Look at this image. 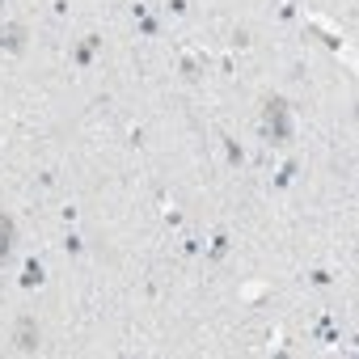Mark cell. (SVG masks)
Returning a JSON list of instances; mask_svg holds the SVG:
<instances>
[{
    "instance_id": "1",
    "label": "cell",
    "mask_w": 359,
    "mask_h": 359,
    "mask_svg": "<svg viewBox=\"0 0 359 359\" xmlns=\"http://www.w3.org/2000/svg\"><path fill=\"white\" fill-rule=\"evenodd\" d=\"M262 135H267V144H275V148L292 144L296 127H292V106H287L283 97H271L267 106H262Z\"/></svg>"
},
{
    "instance_id": "2",
    "label": "cell",
    "mask_w": 359,
    "mask_h": 359,
    "mask_svg": "<svg viewBox=\"0 0 359 359\" xmlns=\"http://www.w3.org/2000/svg\"><path fill=\"white\" fill-rule=\"evenodd\" d=\"M26 47H30V26L26 22L0 26V56H26Z\"/></svg>"
},
{
    "instance_id": "3",
    "label": "cell",
    "mask_w": 359,
    "mask_h": 359,
    "mask_svg": "<svg viewBox=\"0 0 359 359\" xmlns=\"http://www.w3.org/2000/svg\"><path fill=\"white\" fill-rule=\"evenodd\" d=\"M13 342H17V351H22V355H34V351L42 347V330H38V322H34V317H22V322H17Z\"/></svg>"
},
{
    "instance_id": "4",
    "label": "cell",
    "mask_w": 359,
    "mask_h": 359,
    "mask_svg": "<svg viewBox=\"0 0 359 359\" xmlns=\"http://www.w3.org/2000/svg\"><path fill=\"white\" fill-rule=\"evenodd\" d=\"M13 241H17V220L9 212H0V262L13 258Z\"/></svg>"
},
{
    "instance_id": "5",
    "label": "cell",
    "mask_w": 359,
    "mask_h": 359,
    "mask_svg": "<svg viewBox=\"0 0 359 359\" xmlns=\"http://www.w3.org/2000/svg\"><path fill=\"white\" fill-rule=\"evenodd\" d=\"M97 47H101V38H97V34H85V38L72 47V64H76V68H89L93 56H97Z\"/></svg>"
},
{
    "instance_id": "6",
    "label": "cell",
    "mask_w": 359,
    "mask_h": 359,
    "mask_svg": "<svg viewBox=\"0 0 359 359\" xmlns=\"http://www.w3.org/2000/svg\"><path fill=\"white\" fill-rule=\"evenodd\" d=\"M131 13H135V22H140V34H144V38H157V34H161V17H152V13H148V5H135Z\"/></svg>"
},
{
    "instance_id": "7",
    "label": "cell",
    "mask_w": 359,
    "mask_h": 359,
    "mask_svg": "<svg viewBox=\"0 0 359 359\" xmlns=\"http://www.w3.org/2000/svg\"><path fill=\"white\" fill-rule=\"evenodd\" d=\"M42 279H47L42 262H38V258H26V267H22V287H26V292H34V287H38Z\"/></svg>"
},
{
    "instance_id": "8",
    "label": "cell",
    "mask_w": 359,
    "mask_h": 359,
    "mask_svg": "<svg viewBox=\"0 0 359 359\" xmlns=\"http://www.w3.org/2000/svg\"><path fill=\"white\" fill-rule=\"evenodd\" d=\"M228 249H233V237H228V233H216L212 245H208V262H224Z\"/></svg>"
},
{
    "instance_id": "9",
    "label": "cell",
    "mask_w": 359,
    "mask_h": 359,
    "mask_svg": "<svg viewBox=\"0 0 359 359\" xmlns=\"http://www.w3.org/2000/svg\"><path fill=\"white\" fill-rule=\"evenodd\" d=\"M220 144H224V157H228V165H233V169H241V165H245V148H241L233 135H220Z\"/></svg>"
},
{
    "instance_id": "10",
    "label": "cell",
    "mask_w": 359,
    "mask_h": 359,
    "mask_svg": "<svg viewBox=\"0 0 359 359\" xmlns=\"http://www.w3.org/2000/svg\"><path fill=\"white\" fill-rule=\"evenodd\" d=\"M178 68H182V76H186V81H199V76H203V60H194V56H182V64H178Z\"/></svg>"
},
{
    "instance_id": "11",
    "label": "cell",
    "mask_w": 359,
    "mask_h": 359,
    "mask_svg": "<svg viewBox=\"0 0 359 359\" xmlns=\"http://www.w3.org/2000/svg\"><path fill=\"white\" fill-rule=\"evenodd\" d=\"M296 169H300V161L292 157V161H283V169H279V178H275V186H287L292 178H296Z\"/></svg>"
},
{
    "instance_id": "12",
    "label": "cell",
    "mask_w": 359,
    "mask_h": 359,
    "mask_svg": "<svg viewBox=\"0 0 359 359\" xmlns=\"http://www.w3.org/2000/svg\"><path fill=\"white\" fill-rule=\"evenodd\" d=\"M64 249H68V253H72V258H76V253L85 249V241H81L76 233H68V237H64Z\"/></svg>"
},
{
    "instance_id": "13",
    "label": "cell",
    "mask_w": 359,
    "mask_h": 359,
    "mask_svg": "<svg viewBox=\"0 0 359 359\" xmlns=\"http://www.w3.org/2000/svg\"><path fill=\"white\" fill-rule=\"evenodd\" d=\"M233 47H249V30H237L233 34Z\"/></svg>"
},
{
    "instance_id": "14",
    "label": "cell",
    "mask_w": 359,
    "mask_h": 359,
    "mask_svg": "<svg viewBox=\"0 0 359 359\" xmlns=\"http://www.w3.org/2000/svg\"><path fill=\"white\" fill-rule=\"evenodd\" d=\"M186 9H190V5H186V0H169V13H178V17H182Z\"/></svg>"
},
{
    "instance_id": "15",
    "label": "cell",
    "mask_w": 359,
    "mask_h": 359,
    "mask_svg": "<svg viewBox=\"0 0 359 359\" xmlns=\"http://www.w3.org/2000/svg\"><path fill=\"white\" fill-rule=\"evenodd\" d=\"M5 5H9V0H0V9H5Z\"/></svg>"
}]
</instances>
